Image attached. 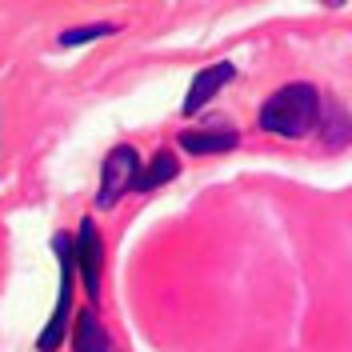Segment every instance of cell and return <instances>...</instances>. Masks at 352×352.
<instances>
[{
  "label": "cell",
  "instance_id": "obj_1",
  "mask_svg": "<svg viewBox=\"0 0 352 352\" xmlns=\"http://www.w3.org/2000/svg\"><path fill=\"white\" fill-rule=\"evenodd\" d=\"M320 124V92L312 85H285L261 104V129L276 136H305Z\"/></svg>",
  "mask_w": 352,
  "mask_h": 352
},
{
  "label": "cell",
  "instance_id": "obj_2",
  "mask_svg": "<svg viewBox=\"0 0 352 352\" xmlns=\"http://www.w3.org/2000/svg\"><path fill=\"white\" fill-rule=\"evenodd\" d=\"M52 252L60 261V296H56V312L52 320L44 324L41 332V352H56L60 349V336H65V324H68V308H72V272H76V241H68L65 232L52 236Z\"/></svg>",
  "mask_w": 352,
  "mask_h": 352
},
{
  "label": "cell",
  "instance_id": "obj_3",
  "mask_svg": "<svg viewBox=\"0 0 352 352\" xmlns=\"http://www.w3.org/2000/svg\"><path fill=\"white\" fill-rule=\"evenodd\" d=\"M136 176H140L136 148H129V144L112 148V153L104 156V168H100V192H96V204H100V208H112L129 188H136Z\"/></svg>",
  "mask_w": 352,
  "mask_h": 352
},
{
  "label": "cell",
  "instance_id": "obj_4",
  "mask_svg": "<svg viewBox=\"0 0 352 352\" xmlns=\"http://www.w3.org/2000/svg\"><path fill=\"white\" fill-rule=\"evenodd\" d=\"M100 264H104L100 228L92 224V217H85L80 220V232H76V272H80V280H85L92 300H96V292H100Z\"/></svg>",
  "mask_w": 352,
  "mask_h": 352
},
{
  "label": "cell",
  "instance_id": "obj_5",
  "mask_svg": "<svg viewBox=\"0 0 352 352\" xmlns=\"http://www.w3.org/2000/svg\"><path fill=\"white\" fill-rule=\"evenodd\" d=\"M228 80H232V65H224V60H220V65H208L204 72H197V80H192L188 96H184V112H188V116L200 112L220 92V88L228 85Z\"/></svg>",
  "mask_w": 352,
  "mask_h": 352
},
{
  "label": "cell",
  "instance_id": "obj_6",
  "mask_svg": "<svg viewBox=\"0 0 352 352\" xmlns=\"http://www.w3.org/2000/svg\"><path fill=\"white\" fill-rule=\"evenodd\" d=\"M176 144H180L184 153H192V156L228 153V148H236V132H180Z\"/></svg>",
  "mask_w": 352,
  "mask_h": 352
},
{
  "label": "cell",
  "instance_id": "obj_7",
  "mask_svg": "<svg viewBox=\"0 0 352 352\" xmlns=\"http://www.w3.org/2000/svg\"><path fill=\"white\" fill-rule=\"evenodd\" d=\"M76 352H112L109 332L92 312H80V320H76Z\"/></svg>",
  "mask_w": 352,
  "mask_h": 352
},
{
  "label": "cell",
  "instance_id": "obj_8",
  "mask_svg": "<svg viewBox=\"0 0 352 352\" xmlns=\"http://www.w3.org/2000/svg\"><path fill=\"white\" fill-rule=\"evenodd\" d=\"M176 173H180L176 156H173V153H156L153 164H148L144 173L136 176V192H153V188H160V184H168Z\"/></svg>",
  "mask_w": 352,
  "mask_h": 352
},
{
  "label": "cell",
  "instance_id": "obj_9",
  "mask_svg": "<svg viewBox=\"0 0 352 352\" xmlns=\"http://www.w3.org/2000/svg\"><path fill=\"white\" fill-rule=\"evenodd\" d=\"M320 136H324V144H349V136H352V120H349V112L340 109V104H329V109L320 112Z\"/></svg>",
  "mask_w": 352,
  "mask_h": 352
},
{
  "label": "cell",
  "instance_id": "obj_10",
  "mask_svg": "<svg viewBox=\"0 0 352 352\" xmlns=\"http://www.w3.org/2000/svg\"><path fill=\"white\" fill-rule=\"evenodd\" d=\"M112 32H116L112 24H80V28H68V32H60V44H65V48H72V44L96 41V36H112Z\"/></svg>",
  "mask_w": 352,
  "mask_h": 352
}]
</instances>
